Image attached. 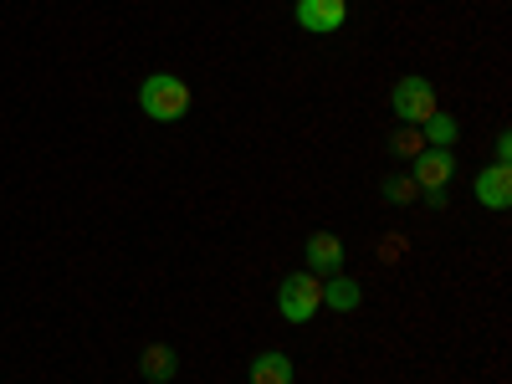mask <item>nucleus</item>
I'll return each mask as SVG.
<instances>
[{"label":"nucleus","mask_w":512,"mask_h":384,"mask_svg":"<svg viewBox=\"0 0 512 384\" xmlns=\"http://www.w3.org/2000/svg\"><path fill=\"white\" fill-rule=\"evenodd\" d=\"M190 103H195V93L180 72H149L144 88H139V108L154 123H180L190 113Z\"/></svg>","instance_id":"obj_1"},{"label":"nucleus","mask_w":512,"mask_h":384,"mask_svg":"<svg viewBox=\"0 0 512 384\" xmlns=\"http://www.w3.org/2000/svg\"><path fill=\"white\" fill-rule=\"evenodd\" d=\"M318 308H323V277H313V272H287V277L277 282V313H282L287 323H308V318H318Z\"/></svg>","instance_id":"obj_2"},{"label":"nucleus","mask_w":512,"mask_h":384,"mask_svg":"<svg viewBox=\"0 0 512 384\" xmlns=\"http://www.w3.org/2000/svg\"><path fill=\"white\" fill-rule=\"evenodd\" d=\"M390 108H395V118H400V123L420 128L425 118H431V113L441 108V98H436V88H431V77L410 72V77H400L395 88H390Z\"/></svg>","instance_id":"obj_3"},{"label":"nucleus","mask_w":512,"mask_h":384,"mask_svg":"<svg viewBox=\"0 0 512 384\" xmlns=\"http://www.w3.org/2000/svg\"><path fill=\"white\" fill-rule=\"evenodd\" d=\"M410 180L420 185V195H431V190H446L456 180V154L451 149H420L410 159Z\"/></svg>","instance_id":"obj_4"},{"label":"nucleus","mask_w":512,"mask_h":384,"mask_svg":"<svg viewBox=\"0 0 512 384\" xmlns=\"http://www.w3.org/2000/svg\"><path fill=\"white\" fill-rule=\"evenodd\" d=\"M292 16L313 36H333V31H344V21H349V0H297Z\"/></svg>","instance_id":"obj_5"},{"label":"nucleus","mask_w":512,"mask_h":384,"mask_svg":"<svg viewBox=\"0 0 512 384\" xmlns=\"http://www.w3.org/2000/svg\"><path fill=\"white\" fill-rule=\"evenodd\" d=\"M472 195H477L482 210H507V205H512V164H487V169H477Z\"/></svg>","instance_id":"obj_6"},{"label":"nucleus","mask_w":512,"mask_h":384,"mask_svg":"<svg viewBox=\"0 0 512 384\" xmlns=\"http://www.w3.org/2000/svg\"><path fill=\"white\" fill-rule=\"evenodd\" d=\"M303 251H308V272L313 277H338L344 272V241H338L333 231H313Z\"/></svg>","instance_id":"obj_7"},{"label":"nucleus","mask_w":512,"mask_h":384,"mask_svg":"<svg viewBox=\"0 0 512 384\" xmlns=\"http://www.w3.org/2000/svg\"><path fill=\"white\" fill-rule=\"evenodd\" d=\"M251 384H292L297 379V369H292V359L282 354V349H262L251 359V374H246Z\"/></svg>","instance_id":"obj_8"},{"label":"nucleus","mask_w":512,"mask_h":384,"mask_svg":"<svg viewBox=\"0 0 512 384\" xmlns=\"http://www.w3.org/2000/svg\"><path fill=\"white\" fill-rule=\"evenodd\" d=\"M364 303V287L354 282V277H323V308H333V313H354Z\"/></svg>","instance_id":"obj_9"},{"label":"nucleus","mask_w":512,"mask_h":384,"mask_svg":"<svg viewBox=\"0 0 512 384\" xmlns=\"http://www.w3.org/2000/svg\"><path fill=\"white\" fill-rule=\"evenodd\" d=\"M139 374H144L149 384H169V379L180 374L175 349H169V344H149V349H144V359H139Z\"/></svg>","instance_id":"obj_10"},{"label":"nucleus","mask_w":512,"mask_h":384,"mask_svg":"<svg viewBox=\"0 0 512 384\" xmlns=\"http://www.w3.org/2000/svg\"><path fill=\"white\" fill-rule=\"evenodd\" d=\"M420 134H425V149H451V144L461 139V123H456L451 113H441V108H436L431 118L420 123Z\"/></svg>","instance_id":"obj_11"},{"label":"nucleus","mask_w":512,"mask_h":384,"mask_svg":"<svg viewBox=\"0 0 512 384\" xmlns=\"http://www.w3.org/2000/svg\"><path fill=\"white\" fill-rule=\"evenodd\" d=\"M425 149V134L420 128H410V123H395V134H390V154H400V159H415Z\"/></svg>","instance_id":"obj_12"},{"label":"nucleus","mask_w":512,"mask_h":384,"mask_svg":"<svg viewBox=\"0 0 512 384\" xmlns=\"http://www.w3.org/2000/svg\"><path fill=\"white\" fill-rule=\"evenodd\" d=\"M415 195H420V185L410 175H390V180H384V200H390V205H410Z\"/></svg>","instance_id":"obj_13"},{"label":"nucleus","mask_w":512,"mask_h":384,"mask_svg":"<svg viewBox=\"0 0 512 384\" xmlns=\"http://www.w3.org/2000/svg\"><path fill=\"white\" fill-rule=\"evenodd\" d=\"M492 164H512V134H497V159Z\"/></svg>","instance_id":"obj_14"}]
</instances>
